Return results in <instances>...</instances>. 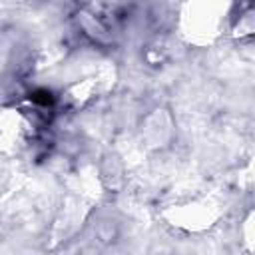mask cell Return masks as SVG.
Listing matches in <instances>:
<instances>
[{"instance_id": "obj_6", "label": "cell", "mask_w": 255, "mask_h": 255, "mask_svg": "<svg viewBox=\"0 0 255 255\" xmlns=\"http://www.w3.org/2000/svg\"><path fill=\"white\" fill-rule=\"evenodd\" d=\"M255 30V12H253V6H245V8H239V14L237 18L233 20V36H237L239 40L243 38H249Z\"/></svg>"}, {"instance_id": "obj_4", "label": "cell", "mask_w": 255, "mask_h": 255, "mask_svg": "<svg viewBox=\"0 0 255 255\" xmlns=\"http://www.w3.org/2000/svg\"><path fill=\"white\" fill-rule=\"evenodd\" d=\"M110 78H112V72L106 70V68H102L96 74L86 76V78L70 84L62 92V102L66 106H70V108H82L88 102H92L100 92H104L108 88L106 80H110Z\"/></svg>"}, {"instance_id": "obj_7", "label": "cell", "mask_w": 255, "mask_h": 255, "mask_svg": "<svg viewBox=\"0 0 255 255\" xmlns=\"http://www.w3.org/2000/svg\"><path fill=\"white\" fill-rule=\"evenodd\" d=\"M253 211H249L243 219V225H241V235H243V245L247 251H253L255 249V229H253Z\"/></svg>"}, {"instance_id": "obj_2", "label": "cell", "mask_w": 255, "mask_h": 255, "mask_svg": "<svg viewBox=\"0 0 255 255\" xmlns=\"http://www.w3.org/2000/svg\"><path fill=\"white\" fill-rule=\"evenodd\" d=\"M163 217L169 225L189 231V233H201L213 227L221 217V203H217L211 197H199L191 199L173 207H167L163 211Z\"/></svg>"}, {"instance_id": "obj_5", "label": "cell", "mask_w": 255, "mask_h": 255, "mask_svg": "<svg viewBox=\"0 0 255 255\" xmlns=\"http://www.w3.org/2000/svg\"><path fill=\"white\" fill-rule=\"evenodd\" d=\"M171 133H173V124L167 110H153L151 114L145 116L141 124V135L147 139V145L161 147L169 141Z\"/></svg>"}, {"instance_id": "obj_3", "label": "cell", "mask_w": 255, "mask_h": 255, "mask_svg": "<svg viewBox=\"0 0 255 255\" xmlns=\"http://www.w3.org/2000/svg\"><path fill=\"white\" fill-rule=\"evenodd\" d=\"M34 124L22 110H2L0 112V145L8 151H14L26 145V139L32 135Z\"/></svg>"}, {"instance_id": "obj_1", "label": "cell", "mask_w": 255, "mask_h": 255, "mask_svg": "<svg viewBox=\"0 0 255 255\" xmlns=\"http://www.w3.org/2000/svg\"><path fill=\"white\" fill-rule=\"evenodd\" d=\"M235 0H185L181 10V34L193 46L211 44L231 16Z\"/></svg>"}]
</instances>
